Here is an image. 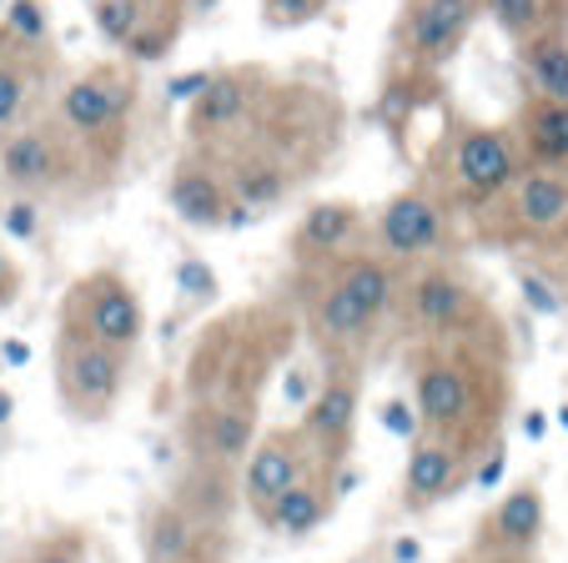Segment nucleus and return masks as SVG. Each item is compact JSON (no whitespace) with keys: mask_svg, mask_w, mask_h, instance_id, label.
<instances>
[{"mask_svg":"<svg viewBox=\"0 0 568 563\" xmlns=\"http://www.w3.org/2000/svg\"><path fill=\"white\" fill-rule=\"evenodd\" d=\"M403 368L413 383V413L418 433L448 438L473 458L498 443L504 413L514 403L504 342H468V338H408Z\"/></svg>","mask_w":568,"mask_h":563,"instance_id":"nucleus-1","label":"nucleus"},{"mask_svg":"<svg viewBox=\"0 0 568 563\" xmlns=\"http://www.w3.org/2000/svg\"><path fill=\"white\" fill-rule=\"evenodd\" d=\"M297 312L287 302H247L206 322L182 372V403H226L262 413L277 368L297 352Z\"/></svg>","mask_w":568,"mask_h":563,"instance_id":"nucleus-2","label":"nucleus"},{"mask_svg":"<svg viewBox=\"0 0 568 563\" xmlns=\"http://www.w3.org/2000/svg\"><path fill=\"white\" fill-rule=\"evenodd\" d=\"M397 312L413 338H468V342H504L508 332L488 292L473 282L463 267L453 262H418L403 272V292H397Z\"/></svg>","mask_w":568,"mask_h":563,"instance_id":"nucleus-3","label":"nucleus"},{"mask_svg":"<svg viewBox=\"0 0 568 563\" xmlns=\"http://www.w3.org/2000/svg\"><path fill=\"white\" fill-rule=\"evenodd\" d=\"M528 161H524V147H518L514 127L458 121V127H448V137L438 141V161H433L428 187L458 217H473L494 202V197H504Z\"/></svg>","mask_w":568,"mask_h":563,"instance_id":"nucleus-4","label":"nucleus"},{"mask_svg":"<svg viewBox=\"0 0 568 563\" xmlns=\"http://www.w3.org/2000/svg\"><path fill=\"white\" fill-rule=\"evenodd\" d=\"M131 111H136V71L126 61L91 66V71L71 76L55 97V121L81 141V151L97 161L101 177L126 157Z\"/></svg>","mask_w":568,"mask_h":563,"instance_id":"nucleus-5","label":"nucleus"},{"mask_svg":"<svg viewBox=\"0 0 568 563\" xmlns=\"http://www.w3.org/2000/svg\"><path fill=\"white\" fill-rule=\"evenodd\" d=\"M97 161L61 121H21L0 137V187L26 202H55V197L87 192Z\"/></svg>","mask_w":568,"mask_h":563,"instance_id":"nucleus-6","label":"nucleus"},{"mask_svg":"<svg viewBox=\"0 0 568 563\" xmlns=\"http://www.w3.org/2000/svg\"><path fill=\"white\" fill-rule=\"evenodd\" d=\"M292 312H297L302 338L312 342L322 368H363L377 348L383 322L363 312L322 267H292Z\"/></svg>","mask_w":568,"mask_h":563,"instance_id":"nucleus-7","label":"nucleus"},{"mask_svg":"<svg viewBox=\"0 0 568 563\" xmlns=\"http://www.w3.org/2000/svg\"><path fill=\"white\" fill-rule=\"evenodd\" d=\"M55 332L101 342V348L116 352H136L141 338H146L141 292L131 288V277L121 267H91L65 288L61 312H55Z\"/></svg>","mask_w":568,"mask_h":563,"instance_id":"nucleus-8","label":"nucleus"},{"mask_svg":"<svg viewBox=\"0 0 568 563\" xmlns=\"http://www.w3.org/2000/svg\"><path fill=\"white\" fill-rule=\"evenodd\" d=\"M272 76L257 66H222V71L202 76V86L192 91V107H186V137L196 151L206 157H222L236 141H247L252 127L262 121L272 101Z\"/></svg>","mask_w":568,"mask_h":563,"instance_id":"nucleus-9","label":"nucleus"},{"mask_svg":"<svg viewBox=\"0 0 568 563\" xmlns=\"http://www.w3.org/2000/svg\"><path fill=\"white\" fill-rule=\"evenodd\" d=\"M473 217H478V232L498 247L568 242V177L554 167H524L504 197H494Z\"/></svg>","mask_w":568,"mask_h":563,"instance_id":"nucleus-10","label":"nucleus"},{"mask_svg":"<svg viewBox=\"0 0 568 563\" xmlns=\"http://www.w3.org/2000/svg\"><path fill=\"white\" fill-rule=\"evenodd\" d=\"M131 358H136V352H116V348H101V342L55 332V342H51L55 403H61L75 423H106V418L116 413V403L126 398Z\"/></svg>","mask_w":568,"mask_h":563,"instance_id":"nucleus-11","label":"nucleus"},{"mask_svg":"<svg viewBox=\"0 0 568 563\" xmlns=\"http://www.w3.org/2000/svg\"><path fill=\"white\" fill-rule=\"evenodd\" d=\"M453 227H458V212L423 181V187H408V192L387 197L377 207V217L367 222L363 247H373L377 257H387V262H397L408 272V267L433 262V257L448 252Z\"/></svg>","mask_w":568,"mask_h":563,"instance_id":"nucleus-12","label":"nucleus"},{"mask_svg":"<svg viewBox=\"0 0 568 563\" xmlns=\"http://www.w3.org/2000/svg\"><path fill=\"white\" fill-rule=\"evenodd\" d=\"M478 16H483V0H403L397 26H393L397 71L408 76V81L438 76L468 46Z\"/></svg>","mask_w":568,"mask_h":563,"instance_id":"nucleus-13","label":"nucleus"},{"mask_svg":"<svg viewBox=\"0 0 568 563\" xmlns=\"http://www.w3.org/2000/svg\"><path fill=\"white\" fill-rule=\"evenodd\" d=\"M307 473H343V468L322 463L317 448L307 443V433H302L297 423L267 428V433H257V443L247 448V458L236 468V499H242V509L262 523L272 513V503H277L292 483L307 479Z\"/></svg>","mask_w":568,"mask_h":563,"instance_id":"nucleus-14","label":"nucleus"},{"mask_svg":"<svg viewBox=\"0 0 568 563\" xmlns=\"http://www.w3.org/2000/svg\"><path fill=\"white\" fill-rule=\"evenodd\" d=\"M232 533L226 523H206L166 493L141 509V563H226Z\"/></svg>","mask_w":568,"mask_h":563,"instance_id":"nucleus-15","label":"nucleus"},{"mask_svg":"<svg viewBox=\"0 0 568 563\" xmlns=\"http://www.w3.org/2000/svg\"><path fill=\"white\" fill-rule=\"evenodd\" d=\"M357 413H363V368H322L312 403L302 408L297 428L327 468H343L357 443Z\"/></svg>","mask_w":568,"mask_h":563,"instance_id":"nucleus-16","label":"nucleus"},{"mask_svg":"<svg viewBox=\"0 0 568 563\" xmlns=\"http://www.w3.org/2000/svg\"><path fill=\"white\" fill-rule=\"evenodd\" d=\"M548 529V509H544V489L534 479L514 483L494 509L478 519L468 549L478 559H508V563H534V549L544 543Z\"/></svg>","mask_w":568,"mask_h":563,"instance_id":"nucleus-17","label":"nucleus"},{"mask_svg":"<svg viewBox=\"0 0 568 563\" xmlns=\"http://www.w3.org/2000/svg\"><path fill=\"white\" fill-rule=\"evenodd\" d=\"M473 463H478V458H473L468 448L448 443V438L418 433V443L408 448L403 483H397V509L403 513H433L438 503H448L453 493L473 479Z\"/></svg>","mask_w":568,"mask_h":563,"instance_id":"nucleus-18","label":"nucleus"},{"mask_svg":"<svg viewBox=\"0 0 568 563\" xmlns=\"http://www.w3.org/2000/svg\"><path fill=\"white\" fill-rule=\"evenodd\" d=\"M262 413L247 408H226V403H182V448L192 463H212V468H242L247 448L262 433Z\"/></svg>","mask_w":568,"mask_h":563,"instance_id":"nucleus-19","label":"nucleus"},{"mask_svg":"<svg viewBox=\"0 0 568 563\" xmlns=\"http://www.w3.org/2000/svg\"><path fill=\"white\" fill-rule=\"evenodd\" d=\"M212 161L222 167L226 192H232L236 212H247V217L282 207L292 192H297V181H302V171L272 147H232V151H222V157H212Z\"/></svg>","mask_w":568,"mask_h":563,"instance_id":"nucleus-20","label":"nucleus"},{"mask_svg":"<svg viewBox=\"0 0 568 563\" xmlns=\"http://www.w3.org/2000/svg\"><path fill=\"white\" fill-rule=\"evenodd\" d=\"M166 207L176 212V222L196 227V232H216V227H226L232 217H242L232 202V192H226L222 167L196 147L186 151V157L172 167V177H166Z\"/></svg>","mask_w":568,"mask_h":563,"instance_id":"nucleus-21","label":"nucleus"},{"mask_svg":"<svg viewBox=\"0 0 568 563\" xmlns=\"http://www.w3.org/2000/svg\"><path fill=\"white\" fill-rule=\"evenodd\" d=\"M367 237V212L357 202H343V197H327V202H312L307 212L297 217L287 237V262L292 267H317L327 257L347 252V247H363Z\"/></svg>","mask_w":568,"mask_h":563,"instance_id":"nucleus-22","label":"nucleus"},{"mask_svg":"<svg viewBox=\"0 0 568 563\" xmlns=\"http://www.w3.org/2000/svg\"><path fill=\"white\" fill-rule=\"evenodd\" d=\"M322 272L333 277L337 288L347 292V298L357 302L363 312H373L377 322H387L397 312V292H403V267L387 262V257H377L373 247H347V252L327 257V262H317Z\"/></svg>","mask_w":568,"mask_h":563,"instance_id":"nucleus-23","label":"nucleus"},{"mask_svg":"<svg viewBox=\"0 0 568 563\" xmlns=\"http://www.w3.org/2000/svg\"><path fill=\"white\" fill-rule=\"evenodd\" d=\"M337 479H343V473H307L302 483H292V489L272 503V513L262 519V529L277 533V539H307L312 529H322V523L333 519Z\"/></svg>","mask_w":568,"mask_h":563,"instance_id":"nucleus-24","label":"nucleus"},{"mask_svg":"<svg viewBox=\"0 0 568 563\" xmlns=\"http://www.w3.org/2000/svg\"><path fill=\"white\" fill-rule=\"evenodd\" d=\"M514 137H518V147H524L528 167L568 171V101L528 97L514 121Z\"/></svg>","mask_w":568,"mask_h":563,"instance_id":"nucleus-25","label":"nucleus"},{"mask_svg":"<svg viewBox=\"0 0 568 563\" xmlns=\"http://www.w3.org/2000/svg\"><path fill=\"white\" fill-rule=\"evenodd\" d=\"M518 66H524L534 97L544 101H568V36L538 31L518 41Z\"/></svg>","mask_w":568,"mask_h":563,"instance_id":"nucleus-26","label":"nucleus"},{"mask_svg":"<svg viewBox=\"0 0 568 563\" xmlns=\"http://www.w3.org/2000/svg\"><path fill=\"white\" fill-rule=\"evenodd\" d=\"M31 101H36V51L11 46L0 56V137L31 117Z\"/></svg>","mask_w":568,"mask_h":563,"instance_id":"nucleus-27","label":"nucleus"},{"mask_svg":"<svg viewBox=\"0 0 568 563\" xmlns=\"http://www.w3.org/2000/svg\"><path fill=\"white\" fill-rule=\"evenodd\" d=\"M483 11L494 16V26L508 41H528L538 31H554L558 0H483Z\"/></svg>","mask_w":568,"mask_h":563,"instance_id":"nucleus-28","label":"nucleus"},{"mask_svg":"<svg viewBox=\"0 0 568 563\" xmlns=\"http://www.w3.org/2000/svg\"><path fill=\"white\" fill-rule=\"evenodd\" d=\"M156 11L151 0H91V16H97V31L106 36L116 51H126V41L146 26V16Z\"/></svg>","mask_w":568,"mask_h":563,"instance_id":"nucleus-29","label":"nucleus"},{"mask_svg":"<svg viewBox=\"0 0 568 563\" xmlns=\"http://www.w3.org/2000/svg\"><path fill=\"white\" fill-rule=\"evenodd\" d=\"M6 36H11V46H21V51H41L45 41H51V16H45L41 0H6Z\"/></svg>","mask_w":568,"mask_h":563,"instance_id":"nucleus-30","label":"nucleus"},{"mask_svg":"<svg viewBox=\"0 0 568 563\" xmlns=\"http://www.w3.org/2000/svg\"><path fill=\"white\" fill-rule=\"evenodd\" d=\"M16 563H91V543L81 529H55V533H41Z\"/></svg>","mask_w":568,"mask_h":563,"instance_id":"nucleus-31","label":"nucleus"},{"mask_svg":"<svg viewBox=\"0 0 568 563\" xmlns=\"http://www.w3.org/2000/svg\"><path fill=\"white\" fill-rule=\"evenodd\" d=\"M327 11V0H262V21L272 31H297V26L317 21Z\"/></svg>","mask_w":568,"mask_h":563,"instance_id":"nucleus-32","label":"nucleus"},{"mask_svg":"<svg viewBox=\"0 0 568 563\" xmlns=\"http://www.w3.org/2000/svg\"><path fill=\"white\" fill-rule=\"evenodd\" d=\"M21 292H26V267L16 262V252L0 247V312H11L21 302Z\"/></svg>","mask_w":568,"mask_h":563,"instance_id":"nucleus-33","label":"nucleus"},{"mask_svg":"<svg viewBox=\"0 0 568 563\" xmlns=\"http://www.w3.org/2000/svg\"><path fill=\"white\" fill-rule=\"evenodd\" d=\"M151 6H156V11H186L192 0H151Z\"/></svg>","mask_w":568,"mask_h":563,"instance_id":"nucleus-34","label":"nucleus"},{"mask_svg":"<svg viewBox=\"0 0 568 563\" xmlns=\"http://www.w3.org/2000/svg\"><path fill=\"white\" fill-rule=\"evenodd\" d=\"M11 51V36H6V21H0V56Z\"/></svg>","mask_w":568,"mask_h":563,"instance_id":"nucleus-35","label":"nucleus"},{"mask_svg":"<svg viewBox=\"0 0 568 563\" xmlns=\"http://www.w3.org/2000/svg\"><path fill=\"white\" fill-rule=\"evenodd\" d=\"M463 549H468V543H463ZM478 563H508V559H478Z\"/></svg>","mask_w":568,"mask_h":563,"instance_id":"nucleus-36","label":"nucleus"},{"mask_svg":"<svg viewBox=\"0 0 568 563\" xmlns=\"http://www.w3.org/2000/svg\"><path fill=\"white\" fill-rule=\"evenodd\" d=\"M564 272H568V247H564Z\"/></svg>","mask_w":568,"mask_h":563,"instance_id":"nucleus-37","label":"nucleus"}]
</instances>
